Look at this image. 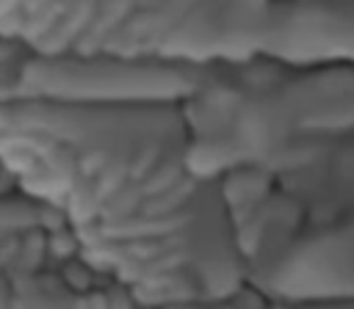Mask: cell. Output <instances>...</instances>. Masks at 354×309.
Wrapping results in <instances>:
<instances>
[{"label": "cell", "mask_w": 354, "mask_h": 309, "mask_svg": "<svg viewBox=\"0 0 354 309\" xmlns=\"http://www.w3.org/2000/svg\"><path fill=\"white\" fill-rule=\"evenodd\" d=\"M293 309H354V301H337V303H313V306H293Z\"/></svg>", "instance_id": "5"}, {"label": "cell", "mask_w": 354, "mask_h": 309, "mask_svg": "<svg viewBox=\"0 0 354 309\" xmlns=\"http://www.w3.org/2000/svg\"><path fill=\"white\" fill-rule=\"evenodd\" d=\"M263 61L288 69H354V3H268Z\"/></svg>", "instance_id": "4"}, {"label": "cell", "mask_w": 354, "mask_h": 309, "mask_svg": "<svg viewBox=\"0 0 354 309\" xmlns=\"http://www.w3.org/2000/svg\"><path fill=\"white\" fill-rule=\"evenodd\" d=\"M263 284L290 306L354 301V218L285 246Z\"/></svg>", "instance_id": "3"}, {"label": "cell", "mask_w": 354, "mask_h": 309, "mask_svg": "<svg viewBox=\"0 0 354 309\" xmlns=\"http://www.w3.org/2000/svg\"><path fill=\"white\" fill-rule=\"evenodd\" d=\"M343 132L354 135V69H288L282 77L241 91L213 135L191 141V166L210 179L232 163Z\"/></svg>", "instance_id": "2"}, {"label": "cell", "mask_w": 354, "mask_h": 309, "mask_svg": "<svg viewBox=\"0 0 354 309\" xmlns=\"http://www.w3.org/2000/svg\"><path fill=\"white\" fill-rule=\"evenodd\" d=\"M0 160L69 210L100 251L144 270L141 248L177 246L188 193L191 124L174 102H0Z\"/></svg>", "instance_id": "1"}]
</instances>
